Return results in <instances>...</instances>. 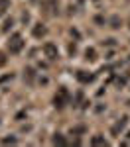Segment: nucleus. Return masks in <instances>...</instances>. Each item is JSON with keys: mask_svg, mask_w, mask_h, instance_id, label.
I'll use <instances>...</instances> for the list:
<instances>
[{"mask_svg": "<svg viewBox=\"0 0 130 147\" xmlns=\"http://www.w3.org/2000/svg\"><path fill=\"white\" fill-rule=\"evenodd\" d=\"M12 26V20H6V24H4V28H2V32H8V28Z\"/></svg>", "mask_w": 130, "mask_h": 147, "instance_id": "4468645a", "label": "nucleus"}, {"mask_svg": "<svg viewBox=\"0 0 130 147\" xmlns=\"http://www.w3.org/2000/svg\"><path fill=\"white\" fill-rule=\"evenodd\" d=\"M46 34H47V28H44L42 24H37L34 28V37H44Z\"/></svg>", "mask_w": 130, "mask_h": 147, "instance_id": "423d86ee", "label": "nucleus"}, {"mask_svg": "<svg viewBox=\"0 0 130 147\" xmlns=\"http://www.w3.org/2000/svg\"><path fill=\"white\" fill-rule=\"evenodd\" d=\"M22 47H24L22 35H20V34H14L10 37V41H8V51H10V53H20V51H22Z\"/></svg>", "mask_w": 130, "mask_h": 147, "instance_id": "f03ea898", "label": "nucleus"}, {"mask_svg": "<svg viewBox=\"0 0 130 147\" xmlns=\"http://www.w3.org/2000/svg\"><path fill=\"white\" fill-rule=\"evenodd\" d=\"M67 102H69V90H67L65 86H61L57 90V94L53 96V106H55V108H63Z\"/></svg>", "mask_w": 130, "mask_h": 147, "instance_id": "f257e3e1", "label": "nucleus"}, {"mask_svg": "<svg viewBox=\"0 0 130 147\" xmlns=\"http://www.w3.org/2000/svg\"><path fill=\"white\" fill-rule=\"evenodd\" d=\"M77 80L83 82V84H87V82H93L95 80V75L87 73V71H77Z\"/></svg>", "mask_w": 130, "mask_h": 147, "instance_id": "20e7f679", "label": "nucleus"}, {"mask_svg": "<svg viewBox=\"0 0 130 147\" xmlns=\"http://www.w3.org/2000/svg\"><path fill=\"white\" fill-rule=\"evenodd\" d=\"M8 6H10V0H0V16L8 10Z\"/></svg>", "mask_w": 130, "mask_h": 147, "instance_id": "9b49d317", "label": "nucleus"}, {"mask_svg": "<svg viewBox=\"0 0 130 147\" xmlns=\"http://www.w3.org/2000/svg\"><path fill=\"white\" fill-rule=\"evenodd\" d=\"M44 53H46V57H47V59H51V61L59 57V53H57V47L53 45V43H46V45H44Z\"/></svg>", "mask_w": 130, "mask_h": 147, "instance_id": "7ed1b4c3", "label": "nucleus"}, {"mask_svg": "<svg viewBox=\"0 0 130 147\" xmlns=\"http://www.w3.org/2000/svg\"><path fill=\"white\" fill-rule=\"evenodd\" d=\"M126 124H128V118H126V116H122L116 124L112 125V134H114V136H118V131H120V129H124V125H126Z\"/></svg>", "mask_w": 130, "mask_h": 147, "instance_id": "39448f33", "label": "nucleus"}, {"mask_svg": "<svg viewBox=\"0 0 130 147\" xmlns=\"http://www.w3.org/2000/svg\"><path fill=\"white\" fill-rule=\"evenodd\" d=\"M118 24H120V22H118V18H112V28H120Z\"/></svg>", "mask_w": 130, "mask_h": 147, "instance_id": "2eb2a0df", "label": "nucleus"}, {"mask_svg": "<svg viewBox=\"0 0 130 147\" xmlns=\"http://www.w3.org/2000/svg\"><path fill=\"white\" fill-rule=\"evenodd\" d=\"M91 143H93V145H106V139L101 137V136H95L93 139H91Z\"/></svg>", "mask_w": 130, "mask_h": 147, "instance_id": "1a4fd4ad", "label": "nucleus"}, {"mask_svg": "<svg viewBox=\"0 0 130 147\" xmlns=\"http://www.w3.org/2000/svg\"><path fill=\"white\" fill-rule=\"evenodd\" d=\"M4 65H6V55L0 51V67H4Z\"/></svg>", "mask_w": 130, "mask_h": 147, "instance_id": "ddd939ff", "label": "nucleus"}, {"mask_svg": "<svg viewBox=\"0 0 130 147\" xmlns=\"http://www.w3.org/2000/svg\"><path fill=\"white\" fill-rule=\"evenodd\" d=\"M53 143H55V145H67L65 137L61 136V134H55V137H53Z\"/></svg>", "mask_w": 130, "mask_h": 147, "instance_id": "6e6552de", "label": "nucleus"}, {"mask_svg": "<svg viewBox=\"0 0 130 147\" xmlns=\"http://www.w3.org/2000/svg\"><path fill=\"white\" fill-rule=\"evenodd\" d=\"M85 59H87V61H95V59H97V51H95L93 47L85 51Z\"/></svg>", "mask_w": 130, "mask_h": 147, "instance_id": "0eeeda50", "label": "nucleus"}, {"mask_svg": "<svg viewBox=\"0 0 130 147\" xmlns=\"http://www.w3.org/2000/svg\"><path fill=\"white\" fill-rule=\"evenodd\" d=\"M24 79L28 80V82H32L34 80V69H26L24 71Z\"/></svg>", "mask_w": 130, "mask_h": 147, "instance_id": "9d476101", "label": "nucleus"}, {"mask_svg": "<svg viewBox=\"0 0 130 147\" xmlns=\"http://www.w3.org/2000/svg\"><path fill=\"white\" fill-rule=\"evenodd\" d=\"M2 143H4V145H8V143L14 145V143H18V139H16V137H4V139H2Z\"/></svg>", "mask_w": 130, "mask_h": 147, "instance_id": "f8f14e48", "label": "nucleus"}, {"mask_svg": "<svg viewBox=\"0 0 130 147\" xmlns=\"http://www.w3.org/2000/svg\"><path fill=\"white\" fill-rule=\"evenodd\" d=\"M128 137H130V134H128Z\"/></svg>", "mask_w": 130, "mask_h": 147, "instance_id": "dca6fc26", "label": "nucleus"}]
</instances>
